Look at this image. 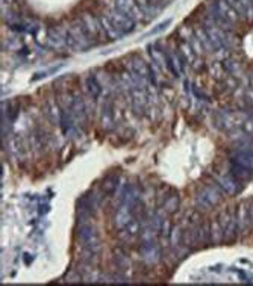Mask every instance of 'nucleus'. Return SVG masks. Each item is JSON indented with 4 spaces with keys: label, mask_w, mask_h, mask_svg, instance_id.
<instances>
[{
    "label": "nucleus",
    "mask_w": 253,
    "mask_h": 286,
    "mask_svg": "<svg viewBox=\"0 0 253 286\" xmlns=\"http://www.w3.org/2000/svg\"><path fill=\"white\" fill-rule=\"evenodd\" d=\"M115 8L124 12L126 15H129L135 22H147V20H150L141 11L135 0H115Z\"/></svg>",
    "instance_id": "1a4fd4ad"
},
{
    "label": "nucleus",
    "mask_w": 253,
    "mask_h": 286,
    "mask_svg": "<svg viewBox=\"0 0 253 286\" xmlns=\"http://www.w3.org/2000/svg\"><path fill=\"white\" fill-rule=\"evenodd\" d=\"M141 256L149 262V263H155L159 260L161 257V250L159 247L155 244V241H145L141 245Z\"/></svg>",
    "instance_id": "ddd939ff"
},
{
    "label": "nucleus",
    "mask_w": 253,
    "mask_h": 286,
    "mask_svg": "<svg viewBox=\"0 0 253 286\" xmlns=\"http://www.w3.org/2000/svg\"><path fill=\"white\" fill-rule=\"evenodd\" d=\"M115 190H117V177H109V179L102 185V191H103L105 194H108V195L114 194Z\"/></svg>",
    "instance_id": "bb28decb"
},
{
    "label": "nucleus",
    "mask_w": 253,
    "mask_h": 286,
    "mask_svg": "<svg viewBox=\"0 0 253 286\" xmlns=\"http://www.w3.org/2000/svg\"><path fill=\"white\" fill-rule=\"evenodd\" d=\"M243 123H244V125H243V130H244L249 136L253 138V115H249V118L244 120Z\"/></svg>",
    "instance_id": "cd10ccee"
},
{
    "label": "nucleus",
    "mask_w": 253,
    "mask_h": 286,
    "mask_svg": "<svg viewBox=\"0 0 253 286\" xmlns=\"http://www.w3.org/2000/svg\"><path fill=\"white\" fill-rule=\"evenodd\" d=\"M227 2V5L234 9L240 17H241V20H246L247 18V11H246V8L243 6V3H241V0H226Z\"/></svg>",
    "instance_id": "b1692460"
},
{
    "label": "nucleus",
    "mask_w": 253,
    "mask_h": 286,
    "mask_svg": "<svg viewBox=\"0 0 253 286\" xmlns=\"http://www.w3.org/2000/svg\"><path fill=\"white\" fill-rule=\"evenodd\" d=\"M211 242H213L214 245L224 242V230H223L221 224L217 218L211 222Z\"/></svg>",
    "instance_id": "f3484780"
},
{
    "label": "nucleus",
    "mask_w": 253,
    "mask_h": 286,
    "mask_svg": "<svg viewBox=\"0 0 253 286\" xmlns=\"http://www.w3.org/2000/svg\"><path fill=\"white\" fill-rule=\"evenodd\" d=\"M196 206L200 209V211H209V209H213L214 206L211 204L209 201H208V198L199 191L197 194H196Z\"/></svg>",
    "instance_id": "a878e982"
},
{
    "label": "nucleus",
    "mask_w": 253,
    "mask_h": 286,
    "mask_svg": "<svg viewBox=\"0 0 253 286\" xmlns=\"http://www.w3.org/2000/svg\"><path fill=\"white\" fill-rule=\"evenodd\" d=\"M200 244L202 245L213 244L211 242V222L208 221L200 222Z\"/></svg>",
    "instance_id": "4be33fe9"
},
{
    "label": "nucleus",
    "mask_w": 253,
    "mask_h": 286,
    "mask_svg": "<svg viewBox=\"0 0 253 286\" xmlns=\"http://www.w3.org/2000/svg\"><path fill=\"white\" fill-rule=\"evenodd\" d=\"M107 15H108V18L111 20V22H112V25L117 28V31H120L123 35H128V33H131L135 29V25H137L135 20H132L129 15H126L124 12H121L117 8L109 9L107 12Z\"/></svg>",
    "instance_id": "39448f33"
},
{
    "label": "nucleus",
    "mask_w": 253,
    "mask_h": 286,
    "mask_svg": "<svg viewBox=\"0 0 253 286\" xmlns=\"http://www.w3.org/2000/svg\"><path fill=\"white\" fill-rule=\"evenodd\" d=\"M200 192L208 198V201L213 204V206H217V204L221 201V198H223V191H221V188L217 185L216 182H211V183H206V185L200 190Z\"/></svg>",
    "instance_id": "f8f14e48"
},
{
    "label": "nucleus",
    "mask_w": 253,
    "mask_h": 286,
    "mask_svg": "<svg viewBox=\"0 0 253 286\" xmlns=\"http://www.w3.org/2000/svg\"><path fill=\"white\" fill-rule=\"evenodd\" d=\"M217 220L220 221L221 227L224 230V242H232L235 241L237 236L240 235L238 233V224H237V212L235 209H226L223 211Z\"/></svg>",
    "instance_id": "20e7f679"
},
{
    "label": "nucleus",
    "mask_w": 253,
    "mask_h": 286,
    "mask_svg": "<svg viewBox=\"0 0 253 286\" xmlns=\"http://www.w3.org/2000/svg\"><path fill=\"white\" fill-rule=\"evenodd\" d=\"M194 33H196L197 39L200 41V44H202V47L205 49V52H209V53L217 52V50H216V47H214V44H213V41L209 39L208 33L205 32V29H203L202 26H200V28H197V29L194 31Z\"/></svg>",
    "instance_id": "a211bd4d"
},
{
    "label": "nucleus",
    "mask_w": 253,
    "mask_h": 286,
    "mask_svg": "<svg viewBox=\"0 0 253 286\" xmlns=\"http://www.w3.org/2000/svg\"><path fill=\"white\" fill-rule=\"evenodd\" d=\"M85 84H87V90H88L90 95L96 100L100 95V93H102V85L99 84V80L94 76H88L85 79Z\"/></svg>",
    "instance_id": "6ab92c4d"
},
{
    "label": "nucleus",
    "mask_w": 253,
    "mask_h": 286,
    "mask_svg": "<svg viewBox=\"0 0 253 286\" xmlns=\"http://www.w3.org/2000/svg\"><path fill=\"white\" fill-rule=\"evenodd\" d=\"M66 39H67L69 49H72L73 52L87 50L97 44L88 33V31L85 29V26L82 25L80 20L66 26Z\"/></svg>",
    "instance_id": "f03ea898"
},
{
    "label": "nucleus",
    "mask_w": 253,
    "mask_h": 286,
    "mask_svg": "<svg viewBox=\"0 0 253 286\" xmlns=\"http://www.w3.org/2000/svg\"><path fill=\"white\" fill-rule=\"evenodd\" d=\"M162 208L167 212H176L179 208V197L178 195H167L164 203H162Z\"/></svg>",
    "instance_id": "5701e85b"
},
{
    "label": "nucleus",
    "mask_w": 253,
    "mask_h": 286,
    "mask_svg": "<svg viewBox=\"0 0 253 286\" xmlns=\"http://www.w3.org/2000/svg\"><path fill=\"white\" fill-rule=\"evenodd\" d=\"M77 239L85 250H97L99 247L97 233L88 222H83L77 226Z\"/></svg>",
    "instance_id": "0eeeda50"
},
{
    "label": "nucleus",
    "mask_w": 253,
    "mask_h": 286,
    "mask_svg": "<svg viewBox=\"0 0 253 286\" xmlns=\"http://www.w3.org/2000/svg\"><path fill=\"white\" fill-rule=\"evenodd\" d=\"M97 17H99V20H100L102 28H103V32H105V35H107V38L115 41V39H120L121 36H124L120 31H117V28L112 25V22L108 18L107 14H100V15H97Z\"/></svg>",
    "instance_id": "2eb2a0df"
},
{
    "label": "nucleus",
    "mask_w": 253,
    "mask_h": 286,
    "mask_svg": "<svg viewBox=\"0 0 253 286\" xmlns=\"http://www.w3.org/2000/svg\"><path fill=\"white\" fill-rule=\"evenodd\" d=\"M170 23H172V20H165V22H162L161 25H158V26H156L155 29H152L149 35H155V33H158V32L164 31V29H165V28H167L168 25H170Z\"/></svg>",
    "instance_id": "c756f323"
},
{
    "label": "nucleus",
    "mask_w": 253,
    "mask_h": 286,
    "mask_svg": "<svg viewBox=\"0 0 253 286\" xmlns=\"http://www.w3.org/2000/svg\"><path fill=\"white\" fill-rule=\"evenodd\" d=\"M229 173L234 176L235 179H238L240 182H247L253 177V170L243 167L240 163L235 162H230V167H229Z\"/></svg>",
    "instance_id": "dca6fc26"
},
{
    "label": "nucleus",
    "mask_w": 253,
    "mask_h": 286,
    "mask_svg": "<svg viewBox=\"0 0 253 286\" xmlns=\"http://www.w3.org/2000/svg\"><path fill=\"white\" fill-rule=\"evenodd\" d=\"M241 3L247 11V20H253V2L252 0H241Z\"/></svg>",
    "instance_id": "c85d7f7f"
},
{
    "label": "nucleus",
    "mask_w": 253,
    "mask_h": 286,
    "mask_svg": "<svg viewBox=\"0 0 253 286\" xmlns=\"http://www.w3.org/2000/svg\"><path fill=\"white\" fill-rule=\"evenodd\" d=\"M80 22H82L83 26H85V29L88 31V33L91 35V38L96 41V43H99L100 38L107 36L103 32V28H102L99 17H94L91 12H82L80 14Z\"/></svg>",
    "instance_id": "6e6552de"
},
{
    "label": "nucleus",
    "mask_w": 253,
    "mask_h": 286,
    "mask_svg": "<svg viewBox=\"0 0 253 286\" xmlns=\"http://www.w3.org/2000/svg\"><path fill=\"white\" fill-rule=\"evenodd\" d=\"M252 2H253V0H252Z\"/></svg>",
    "instance_id": "7c9ffc66"
},
{
    "label": "nucleus",
    "mask_w": 253,
    "mask_h": 286,
    "mask_svg": "<svg viewBox=\"0 0 253 286\" xmlns=\"http://www.w3.org/2000/svg\"><path fill=\"white\" fill-rule=\"evenodd\" d=\"M202 28L208 33L209 39L213 41L216 50H226L230 44V39L227 38V31L221 29L209 15L202 20Z\"/></svg>",
    "instance_id": "7ed1b4c3"
},
{
    "label": "nucleus",
    "mask_w": 253,
    "mask_h": 286,
    "mask_svg": "<svg viewBox=\"0 0 253 286\" xmlns=\"http://www.w3.org/2000/svg\"><path fill=\"white\" fill-rule=\"evenodd\" d=\"M230 162L240 163L243 167H247L250 170H253V152L252 150H237L234 149V152L230 153Z\"/></svg>",
    "instance_id": "4468645a"
},
{
    "label": "nucleus",
    "mask_w": 253,
    "mask_h": 286,
    "mask_svg": "<svg viewBox=\"0 0 253 286\" xmlns=\"http://www.w3.org/2000/svg\"><path fill=\"white\" fill-rule=\"evenodd\" d=\"M237 212V224H238V233L240 235H247L249 230L253 227L252 218L249 214V203H241L240 206L235 209Z\"/></svg>",
    "instance_id": "9b49d317"
},
{
    "label": "nucleus",
    "mask_w": 253,
    "mask_h": 286,
    "mask_svg": "<svg viewBox=\"0 0 253 286\" xmlns=\"http://www.w3.org/2000/svg\"><path fill=\"white\" fill-rule=\"evenodd\" d=\"M208 15L227 32H230L232 26L241 20V17L227 5L226 0H211Z\"/></svg>",
    "instance_id": "f257e3e1"
},
{
    "label": "nucleus",
    "mask_w": 253,
    "mask_h": 286,
    "mask_svg": "<svg viewBox=\"0 0 253 286\" xmlns=\"http://www.w3.org/2000/svg\"><path fill=\"white\" fill-rule=\"evenodd\" d=\"M47 43L56 52H64V49H69L67 39H66V28L62 26L50 28L47 32Z\"/></svg>",
    "instance_id": "9d476101"
},
{
    "label": "nucleus",
    "mask_w": 253,
    "mask_h": 286,
    "mask_svg": "<svg viewBox=\"0 0 253 286\" xmlns=\"http://www.w3.org/2000/svg\"><path fill=\"white\" fill-rule=\"evenodd\" d=\"M221 67H223L224 71H227L230 74H237L241 70L240 64L237 63V61H234V59H224L223 63H221Z\"/></svg>",
    "instance_id": "393cba45"
},
{
    "label": "nucleus",
    "mask_w": 253,
    "mask_h": 286,
    "mask_svg": "<svg viewBox=\"0 0 253 286\" xmlns=\"http://www.w3.org/2000/svg\"><path fill=\"white\" fill-rule=\"evenodd\" d=\"M47 114L52 120L53 125H59L61 123V108L55 103V101H49L47 103Z\"/></svg>",
    "instance_id": "aec40b11"
},
{
    "label": "nucleus",
    "mask_w": 253,
    "mask_h": 286,
    "mask_svg": "<svg viewBox=\"0 0 253 286\" xmlns=\"http://www.w3.org/2000/svg\"><path fill=\"white\" fill-rule=\"evenodd\" d=\"M214 182L221 188V191L224 194L229 195H237L238 192L243 191V182H240L238 179H235L229 171L227 173H217L214 177Z\"/></svg>",
    "instance_id": "423d86ee"
},
{
    "label": "nucleus",
    "mask_w": 253,
    "mask_h": 286,
    "mask_svg": "<svg viewBox=\"0 0 253 286\" xmlns=\"http://www.w3.org/2000/svg\"><path fill=\"white\" fill-rule=\"evenodd\" d=\"M102 123L105 129H109V126L112 125V105L109 101H107L103 106V112H102Z\"/></svg>",
    "instance_id": "412c9836"
}]
</instances>
